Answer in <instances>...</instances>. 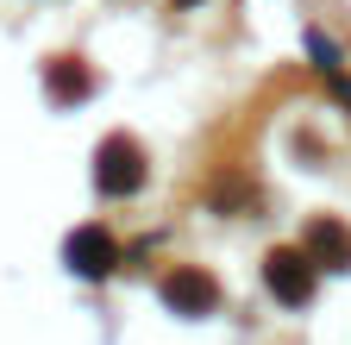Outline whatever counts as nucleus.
I'll list each match as a JSON object with an SVG mask.
<instances>
[{
    "mask_svg": "<svg viewBox=\"0 0 351 345\" xmlns=\"http://www.w3.org/2000/svg\"><path fill=\"white\" fill-rule=\"evenodd\" d=\"M132 182H138V169H132V145L113 139L107 145V169H101V189H132Z\"/></svg>",
    "mask_w": 351,
    "mask_h": 345,
    "instance_id": "obj_1",
    "label": "nucleus"
},
{
    "mask_svg": "<svg viewBox=\"0 0 351 345\" xmlns=\"http://www.w3.org/2000/svg\"><path fill=\"white\" fill-rule=\"evenodd\" d=\"M69 257H75V270H88V276H95V270H107V257H113V245H107L101 233H82V239L69 245Z\"/></svg>",
    "mask_w": 351,
    "mask_h": 345,
    "instance_id": "obj_2",
    "label": "nucleus"
},
{
    "mask_svg": "<svg viewBox=\"0 0 351 345\" xmlns=\"http://www.w3.org/2000/svg\"><path fill=\"white\" fill-rule=\"evenodd\" d=\"M169 295H176V301H195V308H201V301H207V283H195V276H176V283H169Z\"/></svg>",
    "mask_w": 351,
    "mask_h": 345,
    "instance_id": "obj_3",
    "label": "nucleus"
}]
</instances>
